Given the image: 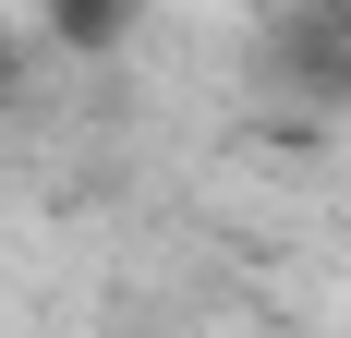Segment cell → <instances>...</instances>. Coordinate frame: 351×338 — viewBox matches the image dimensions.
<instances>
[{"instance_id":"1","label":"cell","mask_w":351,"mask_h":338,"mask_svg":"<svg viewBox=\"0 0 351 338\" xmlns=\"http://www.w3.org/2000/svg\"><path fill=\"white\" fill-rule=\"evenodd\" d=\"M279 73L303 97H351V0H327V12H303V25L279 36Z\"/></svg>"},{"instance_id":"2","label":"cell","mask_w":351,"mask_h":338,"mask_svg":"<svg viewBox=\"0 0 351 338\" xmlns=\"http://www.w3.org/2000/svg\"><path fill=\"white\" fill-rule=\"evenodd\" d=\"M36 25L61 36L73 61H109V49H134V25H145V0H36Z\"/></svg>"},{"instance_id":"3","label":"cell","mask_w":351,"mask_h":338,"mask_svg":"<svg viewBox=\"0 0 351 338\" xmlns=\"http://www.w3.org/2000/svg\"><path fill=\"white\" fill-rule=\"evenodd\" d=\"M0 109H12V36H0Z\"/></svg>"}]
</instances>
